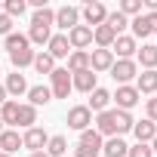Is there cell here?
I'll return each instance as SVG.
<instances>
[{
    "label": "cell",
    "mask_w": 157,
    "mask_h": 157,
    "mask_svg": "<svg viewBox=\"0 0 157 157\" xmlns=\"http://www.w3.org/2000/svg\"><path fill=\"white\" fill-rule=\"evenodd\" d=\"M132 114L129 111H117V108H108L102 114H96V132L102 139H111V136H123V132H132Z\"/></svg>",
    "instance_id": "obj_1"
},
{
    "label": "cell",
    "mask_w": 157,
    "mask_h": 157,
    "mask_svg": "<svg viewBox=\"0 0 157 157\" xmlns=\"http://www.w3.org/2000/svg\"><path fill=\"white\" fill-rule=\"evenodd\" d=\"M111 77L117 80V86L132 83L136 77H139V65H136V59H114V65H111Z\"/></svg>",
    "instance_id": "obj_2"
},
{
    "label": "cell",
    "mask_w": 157,
    "mask_h": 157,
    "mask_svg": "<svg viewBox=\"0 0 157 157\" xmlns=\"http://www.w3.org/2000/svg\"><path fill=\"white\" fill-rule=\"evenodd\" d=\"M71 90H74L71 86V71L68 68H56L49 74V93H52V99H68Z\"/></svg>",
    "instance_id": "obj_3"
},
{
    "label": "cell",
    "mask_w": 157,
    "mask_h": 157,
    "mask_svg": "<svg viewBox=\"0 0 157 157\" xmlns=\"http://www.w3.org/2000/svg\"><path fill=\"white\" fill-rule=\"evenodd\" d=\"M111 102L117 105V111H132L142 102V96L132 83H126V86H117V93H111Z\"/></svg>",
    "instance_id": "obj_4"
},
{
    "label": "cell",
    "mask_w": 157,
    "mask_h": 157,
    "mask_svg": "<svg viewBox=\"0 0 157 157\" xmlns=\"http://www.w3.org/2000/svg\"><path fill=\"white\" fill-rule=\"evenodd\" d=\"M90 123H93V111H90L86 105H74V108H68V129L83 132V129H90Z\"/></svg>",
    "instance_id": "obj_5"
},
{
    "label": "cell",
    "mask_w": 157,
    "mask_h": 157,
    "mask_svg": "<svg viewBox=\"0 0 157 157\" xmlns=\"http://www.w3.org/2000/svg\"><path fill=\"white\" fill-rule=\"evenodd\" d=\"M80 19H83V25L86 28H99V25H105V19H108V10H105V3H86L83 10H80Z\"/></svg>",
    "instance_id": "obj_6"
},
{
    "label": "cell",
    "mask_w": 157,
    "mask_h": 157,
    "mask_svg": "<svg viewBox=\"0 0 157 157\" xmlns=\"http://www.w3.org/2000/svg\"><path fill=\"white\" fill-rule=\"evenodd\" d=\"M80 25V10L77 6H62L56 10V28H62V34H68L71 28Z\"/></svg>",
    "instance_id": "obj_7"
},
{
    "label": "cell",
    "mask_w": 157,
    "mask_h": 157,
    "mask_svg": "<svg viewBox=\"0 0 157 157\" xmlns=\"http://www.w3.org/2000/svg\"><path fill=\"white\" fill-rule=\"evenodd\" d=\"M46 142H49V132L40 129V126H31V129H25V136H22V148H31V154H34V151H43Z\"/></svg>",
    "instance_id": "obj_8"
},
{
    "label": "cell",
    "mask_w": 157,
    "mask_h": 157,
    "mask_svg": "<svg viewBox=\"0 0 157 157\" xmlns=\"http://www.w3.org/2000/svg\"><path fill=\"white\" fill-rule=\"evenodd\" d=\"M71 86L90 96V93L99 86V74H96V71H90V68H86V71H77V74H71Z\"/></svg>",
    "instance_id": "obj_9"
},
{
    "label": "cell",
    "mask_w": 157,
    "mask_h": 157,
    "mask_svg": "<svg viewBox=\"0 0 157 157\" xmlns=\"http://www.w3.org/2000/svg\"><path fill=\"white\" fill-rule=\"evenodd\" d=\"M111 65H114L111 49H90V71L102 74V71H111Z\"/></svg>",
    "instance_id": "obj_10"
},
{
    "label": "cell",
    "mask_w": 157,
    "mask_h": 157,
    "mask_svg": "<svg viewBox=\"0 0 157 157\" xmlns=\"http://www.w3.org/2000/svg\"><path fill=\"white\" fill-rule=\"evenodd\" d=\"M68 43H71V49H86V46H93V28H86V25L71 28V31H68Z\"/></svg>",
    "instance_id": "obj_11"
},
{
    "label": "cell",
    "mask_w": 157,
    "mask_h": 157,
    "mask_svg": "<svg viewBox=\"0 0 157 157\" xmlns=\"http://www.w3.org/2000/svg\"><path fill=\"white\" fill-rule=\"evenodd\" d=\"M46 52L52 59H68L71 56V43H68V34H52L49 43H46Z\"/></svg>",
    "instance_id": "obj_12"
},
{
    "label": "cell",
    "mask_w": 157,
    "mask_h": 157,
    "mask_svg": "<svg viewBox=\"0 0 157 157\" xmlns=\"http://www.w3.org/2000/svg\"><path fill=\"white\" fill-rule=\"evenodd\" d=\"M132 136H136V142H142V145H151V139L157 136V123L154 120H136L132 123Z\"/></svg>",
    "instance_id": "obj_13"
},
{
    "label": "cell",
    "mask_w": 157,
    "mask_h": 157,
    "mask_svg": "<svg viewBox=\"0 0 157 157\" xmlns=\"http://www.w3.org/2000/svg\"><path fill=\"white\" fill-rule=\"evenodd\" d=\"M136 65H142L145 71H157V46L154 43H142L136 52Z\"/></svg>",
    "instance_id": "obj_14"
},
{
    "label": "cell",
    "mask_w": 157,
    "mask_h": 157,
    "mask_svg": "<svg viewBox=\"0 0 157 157\" xmlns=\"http://www.w3.org/2000/svg\"><path fill=\"white\" fill-rule=\"evenodd\" d=\"M111 52H117V59H132V56L139 52V43H136V40L129 37V34H120V37L114 40Z\"/></svg>",
    "instance_id": "obj_15"
},
{
    "label": "cell",
    "mask_w": 157,
    "mask_h": 157,
    "mask_svg": "<svg viewBox=\"0 0 157 157\" xmlns=\"http://www.w3.org/2000/svg\"><path fill=\"white\" fill-rule=\"evenodd\" d=\"M108 105H111V93H108V90H102V86H96V90L90 93L86 108H90V111H96V114H102V111H108Z\"/></svg>",
    "instance_id": "obj_16"
},
{
    "label": "cell",
    "mask_w": 157,
    "mask_h": 157,
    "mask_svg": "<svg viewBox=\"0 0 157 157\" xmlns=\"http://www.w3.org/2000/svg\"><path fill=\"white\" fill-rule=\"evenodd\" d=\"M102 154H105V157H126V154H129V145L123 142V136H111V139H105Z\"/></svg>",
    "instance_id": "obj_17"
},
{
    "label": "cell",
    "mask_w": 157,
    "mask_h": 157,
    "mask_svg": "<svg viewBox=\"0 0 157 157\" xmlns=\"http://www.w3.org/2000/svg\"><path fill=\"white\" fill-rule=\"evenodd\" d=\"M136 90H139V96H154L157 93V71H142L136 77Z\"/></svg>",
    "instance_id": "obj_18"
},
{
    "label": "cell",
    "mask_w": 157,
    "mask_h": 157,
    "mask_svg": "<svg viewBox=\"0 0 157 157\" xmlns=\"http://www.w3.org/2000/svg\"><path fill=\"white\" fill-rule=\"evenodd\" d=\"M22 148V136H19V129H3V132H0V151H3V154H16Z\"/></svg>",
    "instance_id": "obj_19"
},
{
    "label": "cell",
    "mask_w": 157,
    "mask_h": 157,
    "mask_svg": "<svg viewBox=\"0 0 157 157\" xmlns=\"http://www.w3.org/2000/svg\"><path fill=\"white\" fill-rule=\"evenodd\" d=\"M0 120H3L6 129H16V123H19V102L16 99H6L0 105Z\"/></svg>",
    "instance_id": "obj_20"
},
{
    "label": "cell",
    "mask_w": 157,
    "mask_h": 157,
    "mask_svg": "<svg viewBox=\"0 0 157 157\" xmlns=\"http://www.w3.org/2000/svg\"><path fill=\"white\" fill-rule=\"evenodd\" d=\"M28 105H34V108H40V105H49L52 102V93H49V86H43V83H37V86H28Z\"/></svg>",
    "instance_id": "obj_21"
},
{
    "label": "cell",
    "mask_w": 157,
    "mask_h": 157,
    "mask_svg": "<svg viewBox=\"0 0 157 157\" xmlns=\"http://www.w3.org/2000/svg\"><path fill=\"white\" fill-rule=\"evenodd\" d=\"M3 90H6V96H16V99L25 96V93H28V80H25V74H19V71L10 74V77H6V83H3Z\"/></svg>",
    "instance_id": "obj_22"
},
{
    "label": "cell",
    "mask_w": 157,
    "mask_h": 157,
    "mask_svg": "<svg viewBox=\"0 0 157 157\" xmlns=\"http://www.w3.org/2000/svg\"><path fill=\"white\" fill-rule=\"evenodd\" d=\"M114 40H117V34H114L108 25H99V28H93V43H96L99 49H111V46H114Z\"/></svg>",
    "instance_id": "obj_23"
},
{
    "label": "cell",
    "mask_w": 157,
    "mask_h": 157,
    "mask_svg": "<svg viewBox=\"0 0 157 157\" xmlns=\"http://www.w3.org/2000/svg\"><path fill=\"white\" fill-rule=\"evenodd\" d=\"M90 68V49H71L68 56V71L77 74V71H86Z\"/></svg>",
    "instance_id": "obj_24"
},
{
    "label": "cell",
    "mask_w": 157,
    "mask_h": 157,
    "mask_svg": "<svg viewBox=\"0 0 157 157\" xmlns=\"http://www.w3.org/2000/svg\"><path fill=\"white\" fill-rule=\"evenodd\" d=\"M129 28H132V34H129L132 40H139V37L145 40V37H151V34H154V31H151V25H148V19H145V13H142V16H136V19H129Z\"/></svg>",
    "instance_id": "obj_25"
},
{
    "label": "cell",
    "mask_w": 157,
    "mask_h": 157,
    "mask_svg": "<svg viewBox=\"0 0 157 157\" xmlns=\"http://www.w3.org/2000/svg\"><path fill=\"white\" fill-rule=\"evenodd\" d=\"M10 62L16 65V71H22V68H28V65H34V49H31V46H22V49H16V52H10Z\"/></svg>",
    "instance_id": "obj_26"
},
{
    "label": "cell",
    "mask_w": 157,
    "mask_h": 157,
    "mask_svg": "<svg viewBox=\"0 0 157 157\" xmlns=\"http://www.w3.org/2000/svg\"><path fill=\"white\" fill-rule=\"evenodd\" d=\"M34 71L49 77V74L56 71V59H52L49 52H43V49H40V52H34Z\"/></svg>",
    "instance_id": "obj_27"
},
{
    "label": "cell",
    "mask_w": 157,
    "mask_h": 157,
    "mask_svg": "<svg viewBox=\"0 0 157 157\" xmlns=\"http://www.w3.org/2000/svg\"><path fill=\"white\" fill-rule=\"evenodd\" d=\"M49 37H52V28L49 25H31V31H28V40L37 43V46H46Z\"/></svg>",
    "instance_id": "obj_28"
},
{
    "label": "cell",
    "mask_w": 157,
    "mask_h": 157,
    "mask_svg": "<svg viewBox=\"0 0 157 157\" xmlns=\"http://www.w3.org/2000/svg\"><path fill=\"white\" fill-rule=\"evenodd\" d=\"M105 25H108V28H111V31H114V34L120 37V34H123V31L129 28V19H126L123 13H117V10H114V13H108V19H105Z\"/></svg>",
    "instance_id": "obj_29"
},
{
    "label": "cell",
    "mask_w": 157,
    "mask_h": 157,
    "mask_svg": "<svg viewBox=\"0 0 157 157\" xmlns=\"http://www.w3.org/2000/svg\"><path fill=\"white\" fill-rule=\"evenodd\" d=\"M16 126H25V129L37 126V108L34 105H19V123Z\"/></svg>",
    "instance_id": "obj_30"
},
{
    "label": "cell",
    "mask_w": 157,
    "mask_h": 157,
    "mask_svg": "<svg viewBox=\"0 0 157 157\" xmlns=\"http://www.w3.org/2000/svg\"><path fill=\"white\" fill-rule=\"evenodd\" d=\"M65 151H68V139H65L62 132H59V136H49V142H46V154H49V157H62Z\"/></svg>",
    "instance_id": "obj_31"
},
{
    "label": "cell",
    "mask_w": 157,
    "mask_h": 157,
    "mask_svg": "<svg viewBox=\"0 0 157 157\" xmlns=\"http://www.w3.org/2000/svg\"><path fill=\"white\" fill-rule=\"evenodd\" d=\"M25 10H28V0H3V13L10 19H22Z\"/></svg>",
    "instance_id": "obj_32"
},
{
    "label": "cell",
    "mask_w": 157,
    "mask_h": 157,
    "mask_svg": "<svg viewBox=\"0 0 157 157\" xmlns=\"http://www.w3.org/2000/svg\"><path fill=\"white\" fill-rule=\"evenodd\" d=\"M6 52H16V49H22V46H31V40H28V34H6Z\"/></svg>",
    "instance_id": "obj_33"
},
{
    "label": "cell",
    "mask_w": 157,
    "mask_h": 157,
    "mask_svg": "<svg viewBox=\"0 0 157 157\" xmlns=\"http://www.w3.org/2000/svg\"><path fill=\"white\" fill-rule=\"evenodd\" d=\"M117 13H123L126 19H136V16H142V0H120Z\"/></svg>",
    "instance_id": "obj_34"
},
{
    "label": "cell",
    "mask_w": 157,
    "mask_h": 157,
    "mask_svg": "<svg viewBox=\"0 0 157 157\" xmlns=\"http://www.w3.org/2000/svg\"><path fill=\"white\" fill-rule=\"evenodd\" d=\"M80 145H93V148H102V145H105V139H102V136H99V132L90 126V129H83V132H80Z\"/></svg>",
    "instance_id": "obj_35"
},
{
    "label": "cell",
    "mask_w": 157,
    "mask_h": 157,
    "mask_svg": "<svg viewBox=\"0 0 157 157\" xmlns=\"http://www.w3.org/2000/svg\"><path fill=\"white\" fill-rule=\"evenodd\" d=\"M126 157H154V151H151V145L136 142V145H129V154H126Z\"/></svg>",
    "instance_id": "obj_36"
},
{
    "label": "cell",
    "mask_w": 157,
    "mask_h": 157,
    "mask_svg": "<svg viewBox=\"0 0 157 157\" xmlns=\"http://www.w3.org/2000/svg\"><path fill=\"white\" fill-rule=\"evenodd\" d=\"M102 154V148H93V145H77V151H74V157H99Z\"/></svg>",
    "instance_id": "obj_37"
},
{
    "label": "cell",
    "mask_w": 157,
    "mask_h": 157,
    "mask_svg": "<svg viewBox=\"0 0 157 157\" xmlns=\"http://www.w3.org/2000/svg\"><path fill=\"white\" fill-rule=\"evenodd\" d=\"M145 114H148V120H154V123H157V96L145 102Z\"/></svg>",
    "instance_id": "obj_38"
},
{
    "label": "cell",
    "mask_w": 157,
    "mask_h": 157,
    "mask_svg": "<svg viewBox=\"0 0 157 157\" xmlns=\"http://www.w3.org/2000/svg\"><path fill=\"white\" fill-rule=\"evenodd\" d=\"M0 34H3V37L13 34V19H10L6 13H0Z\"/></svg>",
    "instance_id": "obj_39"
},
{
    "label": "cell",
    "mask_w": 157,
    "mask_h": 157,
    "mask_svg": "<svg viewBox=\"0 0 157 157\" xmlns=\"http://www.w3.org/2000/svg\"><path fill=\"white\" fill-rule=\"evenodd\" d=\"M145 19H148V25H151V31L157 34V13H145Z\"/></svg>",
    "instance_id": "obj_40"
},
{
    "label": "cell",
    "mask_w": 157,
    "mask_h": 157,
    "mask_svg": "<svg viewBox=\"0 0 157 157\" xmlns=\"http://www.w3.org/2000/svg\"><path fill=\"white\" fill-rule=\"evenodd\" d=\"M142 10H148V13H157V0H142Z\"/></svg>",
    "instance_id": "obj_41"
},
{
    "label": "cell",
    "mask_w": 157,
    "mask_h": 157,
    "mask_svg": "<svg viewBox=\"0 0 157 157\" xmlns=\"http://www.w3.org/2000/svg\"><path fill=\"white\" fill-rule=\"evenodd\" d=\"M6 99H10V96H6V90H3V83H0V105H3Z\"/></svg>",
    "instance_id": "obj_42"
},
{
    "label": "cell",
    "mask_w": 157,
    "mask_h": 157,
    "mask_svg": "<svg viewBox=\"0 0 157 157\" xmlns=\"http://www.w3.org/2000/svg\"><path fill=\"white\" fill-rule=\"evenodd\" d=\"M151 151H154V157H157V136L151 139Z\"/></svg>",
    "instance_id": "obj_43"
},
{
    "label": "cell",
    "mask_w": 157,
    "mask_h": 157,
    "mask_svg": "<svg viewBox=\"0 0 157 157\" xmlns=\"http://www.w3.org/2000/svg\"><path fill=\"white\" fill-rule=\"evenodd\" d=\"M28 157H49L46 151H34V154H28Z\"/></svg>",
    "instance_id": "obj_44"
},
{
    "label": "cell",
    "mask_w": 157,
    "mask_h": 157,
    "mask_svg": "<svg viewBox=\"0 0 157 157\" xmlns=\"http://www.w3.org/2000/svg\"><path fill=\"white\" fill-rule=\"evenodd\" d=\"M3 129H6V126H3V120H0V132H3Z\"/></svg>",
    "instance_id": "obj_45"
},
{
    "label": "cell",
    "mask_w": 157,
    "mask_h": 157,
    "mask_svg": "<svg viewBox=\"0 0 157 157\" xmlns=\"http://www.w3.org/2000/svg\"><path fill=\"white\" fill-rule=\"evenodd\" d=\"M0 13H3V0H0Z\"/></svg>",
    "instance_id": "obj_46"
},
{
    "label": "cell",
    "mask_w": 157,
    "mask_h": 157,
    "mask_svg": "<svg viewBox=\"0 0 157 157\" xmlns=\"http://www.w3.org/2000/svg\"><path fill=\"white\" fill-rule=\"evenodd\" d=\"M0 157H10V154H3V151H0Z\"/></svg>",
    "instance_id": "obj_47"
},
{
    "label": "cell",
    "mask_w": 157,
    "mask_h": 157,
    "mask_svg": "<svg viewBox=\"0 0 157 157\" xmlns=\"http://www.w3.org/2000/svg\"><path fill=\"white\" fill-rule=\"evenodd\" d=\"M0 74H3V68H0Z\"/></svg>",
    "instance_id": "obj_48"
},
{
    "label": "cell",
    "mask_w": 157,
    "mask_h": 157,
    "mask_svg": "<svg viewBox=\"0 0 157 157\" xmlns=\"http://www.w3.org/2000/svg\"><path fill=\"white\" fill-rule=\"evenodd\" d=\"M154 46H157V43H154Z\"/></svg>",
    "instance_id": "obj_49"
}]
</instances>
